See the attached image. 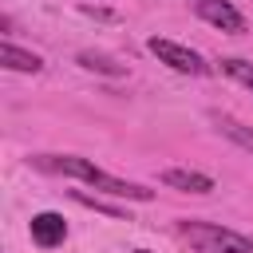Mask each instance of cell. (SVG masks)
Here are the masks:
<instances>
[{
	"mask_svg": "<svg viewBox=\"0 0 253 253\" xmlns=\"http://www.w3.org/2000/svg\"><path fill=\"white\" fill-rule=\"evenodd\" d=\"M32 162L40 170L79 178V182H87V186H95L99 194H111V198H126V202H150L154 198V190H146L138 182H126V178H115V174H107L103 166H95L91 158H79V154H36Z\"/></svg>",
	"mask_w": 253,
	"mask_h": 253,
	"instance_id": "cell-1",
	"label": "cell"
},
{
	"mask_svg": "<svg viewBox=\"0 0 253 253\" xmlns=\"http://www.w3.org/2000/svg\"><path fill=\"white\" fill-rule=\"evenodd\" d=\"M178 237L190 241L198 253H253V237L225 229L217 221H198V217H182L178 221Z\"/></svg>",
	"mask_w": 253,
	"mask_h": 253,
	"instance_id": "cell-2",
	"label": "cell"
},
{
	"mask_svg": "<svg viewBox=\"0 0 253 253\" xmlns=\"http://www.w3.org/2000/svg\"><path fill=\"white\" fill-rule=\"evenodd\" d=\"M146 47H150V55H158V63H166V67H174V71H182V75H206V71H210V63H206L194 47H186V43H178V40L150 36Z\"/></svg>",
	"mask_w": 253,
	"mask_h": 253,
	"instance_id": "cell-3",
	"label": "cell"
},
{
	"mask_svg": "<svg viewBox=\"0 0 253 253\" xmlns=\"http://www.w3.org/2000/svg\"><path fill=\"white\" fill-rule=\"evenodd\" d=\"M190 4H194V12H198L206 24L229 32V36H241V32H245V16H241L229 0H190Z\"/></svg>",
	"mask_w": 253,
	"mask_h": 253,
	"instance_id": "cell-4",
	"label": "cell"
},
{
	"mask_svg": "<svg viewBox=\"0 0 253 253\" xmlns=\"http://www.w3.org/2000/svg\"><path fill=\"white\" fill-rule=\"evenodd\" d=\"M63 237H67V221H63V213L43 210V213L32 217V241H36L40 249H55V245H63Z\"/></svg>",
	"mask_w": 253,
	"mask_h": 253,
	"instance_id": "cell-5",
	"label": "cell"
},
{
	"mask_svg": "<svg viewBox=\"0 0 253 253\" xmlns=\"http://www.w3.org/2000/svg\"><path fill=\"white\" fill-rule=\"evenodd\" d=\"M162 186L182 190V194H210V190H213V178H210V174H202V170L170 166V170H162Z\"/></svg>",
	"mask_w": 253,
	"mask_h": 253,
	"instance_id": "cell-6",
	"label": "cell"
},
{
	"mask_svg": "<svg viewBox=\"0 0 253 253\" xmlns=\"http://www.w3.org/2000/svg\"><path fill=\"white\" fill-rule=\"evenodd\" d=\"M0 63H4L8 71H24V75H36V71H43V59H40L36 51H24V47H16L12 40H4V43H0Z\"/></svg>",
	"mask_w": 253,
	"mask_h": 253,
	"instance_id": "cell-7",
	"label": "cell"
},
{
	"mask_svg": "<svg viewBox=\"0 0 253 253\" xmlns=\"http://www.w3.org/2000/svg\"><path fill=\"white\" fill-rule=\"evenodd\" d=\"M210 123H213L225 138H233L241 150H253V130H249L245 123H237L233 115H225V111H210Z\"/></svg>",
	"mask_w": 253,
	"mask_h": 253,
	"instance_id": "cell-8",
	"label": "cell"
},
{
	"mask_svg": "<svg viewBox=\"0 0 253 253\" xmlns=\"http://www.w3.org/2000/svg\"><path fill=\"white\" fill-rule=\"evenodd\" d=\"M75 59H79V67L99 71V75H115V79H119V75H126V67H123V63H115L111 55H99V51H79Z\"/></svg>",
	"mask_w": 253,
	"mask_h": 253,
	"instance_id": "cell-9",
	"label": "cell"
},
{
	"mask_svg": "<svg viewBox=\"0 0 253 253\" xmlns=\"http://www.w3.org/2000/svg\"><path fill=\"white\" fill-rule=\"evenodd\" d=\"M221 71H225L229 79H237L241 87H249V91H253V63H249V59L229 55V59H221Z\"/></svg>",
	"mask_w": 253,
	"mask_h": 253,
	"instance_id": "cell-10",
	"label": "cell"
},
{
	"mask_svg": "<svg viewBox=\"0 0 253 253\" xmlns=\"http://www.w3.org/2000/svg\"><path fill=\"white\" fill-rule=\"evenodd\" d=\"M71 198H75L79 206H91V210H99V213H111V217H126V210H119V206H111V202H103V198H91L87 190H75ZM126 221H130V217H126Z\"/></svg>",
	"mask_w": 253,
	"mask_h": 253,
	"instance_id": "cell-11",
	"label": "cell"
},
{
	"mask_svg": "<svg viewBox=\"0 0 253 253\" xmlns=\"http://www.w3.org/2000/svg\"><path fill=\"white\" fill-rule=\"evenodd\" d=\"M134 253H146V249H134Z\"/></svg>",
	"mask_w": 253,
	"mask_h": 253,
	"instance_id": "cell-12",
	"label": "cell"
}]
</instances>
